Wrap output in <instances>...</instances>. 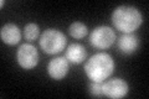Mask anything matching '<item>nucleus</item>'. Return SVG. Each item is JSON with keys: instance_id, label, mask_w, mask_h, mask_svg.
Listing matches in <instances>:
<instances>
[{"instance_id": "4", "label": "nucleus", "mask_w": 149, "mask_h": 99, "mask_svg": "<svg viewBox=\"0 0 149 99\" xmlns=\"http://www.w3.org/2000/svg\"><path fill=\"white\" fill-rule=\"evenodd\" d=\"M116 34L108 26H98L91 32L90 42L92 46L100 50H106L114 44Z\"/></svg>"}, {"instance_id": "10", "label": "nucleus", "mask_w": 149, "mask_h": 99, "mask_svg": "<svg viewBox=\"0 0 149 99\" xmlns=\"http://www.w3.org/2000/svg\"><path fill=\"white\" fill-rule=\"evenodd\" d=\"M65 57L67 58L68 62L78 64L82 63L83 61L87 57V52L85 50V47L80 44H71L67 48H66V53H65Z\"/></svg>"}, {"instance_id": "6", "label": "nucleus", "mask_w": 149, "mask_h": 99, "mask_svg": "<svg viewBox=\"0 0 149 99\" xmlns=\"http://www.w3.org/2000/svg\"><path fill=\"white\" fill-rule=\"evenodd\" d=\"M129 87L128 83L120 78H113L103 82L102 84V92L104 97H108L112 99H119L128 94Z\"/></svg>"}, {"instance_id": "9", "label": "nucleus", "mask_w": 149, "mask_h": 99, "mask_svg": "<svg viewBox=\"0 0 149 99\" xmlns=\"http://www.w3.org/2000/svg\"><path fill=\"white\" fill-rule=\"evenodd\" d=\"M138 46H139V40L133 34H124L118 40V50L125 55L134 53L137 51Z\"/></svg>"}, {"instance_id": "11", "label": "nucleus", "mask_w": 149, "mask_h": 99, "mask_svg": "<svg viewBox=\"0 0 149 99\" xmlns=\"http://www.w3.org/2000/svg\"><path fill=\"white\" fill-rule=\"evenodd\" d=\"M68 32L73 39H83L86 35H87V26L85 25L83 22H80V21H76V22H72L71 26L68 29Z\"/></svg>"}, {"instance_id": "2", "label": "nucleus", "mask_w": 149, "mask_h": 99, "mask_svg": "<svg viewBox=\"0 0 149 99\" xmlns=\"http://www.w3.org/2000/svg\"><path fill=\"white\" fill-rule=\"evenodd\" d=\"M114 71V61L108 53L93 55L85 64V73L91 82H104Z\"/></svg>"}, {"instance_id": "7", "label": "nucleus", "mask_w": 149, "mask_h": 99, "mask_svg": "<svg viewBox=\"0 0 149 99\" xmlns=\"http://www.w3.org/2000/svg\"><path fill=\"white\" fill-rule=\"evenodd\" d=\"M70 69V64L66 57H56L51 60L47 64L49 76L55 81H61L67 76Z\"/></svg>"}, {"instance_id": "1", "label": "nucleus", "mask_w": 149, "mask_h": 99, "mask_svg": "<svg viewBox=\"0 0 149 99\" xmlns=\"http://www.w3.org/2000/svg\"><path fill=\"white\" fill-rule=\"evenodd\" d=\"M143 17L138 9L128 5L116 8L112 12V24L123 34H133L142 25Z\"/></svg>"}, {"instance_id": "13", "label": "nucleus", "mask_w": 149, "mask_h": 99, "mask_svg": "<svg viewBox=\"0 0 149 99\" xmlns=\"http://www.w3.org/2000/svg\"><path fill=\"white\" fill-rule=\"evenodd\" d=\"M102 84L103 82H92L90 84V93L95 97H102L103 92H102Z\"/></svg>"}, {"instance_id": "12", "label": "nucleus", "mask_w": 149, "mask_h": 99, "mask_svg": "<svg viewBox=\"0 0 149 99\" xmlns=\"http://www.w3.org/2000/svg\"><path fill=\"white\" fill-rule=\"evenodd\" d=\"M24 36H25V39L27 41H30V42L37 40L40 37V29H39V26H37L36 24H34V22L27 24V25L25 26V29H24Z\"/></svg>"}, {"instance_id": "8", "label": "nucleus", "mask_w": 149, "mask_h": 99, "mask_svg": "<svg viewBox=\"0 0 149 99\" xmlns=\"http://www.w3.org/2000/svg\"><path fill=\"white\" fill-rule=\"evenodd\" d=\"M1 41L6 45H16L21 40V31L15 24H6L0 30Z\"/></svg>"}, {"instance_id": "5", "label": "nucleus", "mask_w": 149, "mask_h": 99, "mask_svg": "<svg viewBox=\"0 0 149 99\" xmlns=\"http://www.w3.org/2000/svg\"><path fill=\"white\" fill-rule=\"evenodd\" d=\"M17 63L24 69H32L39 63V52L31 44H22L16 52Z\"/></svg>"}, {"instance_id": "3", "label": "nucleus", "mask_w": 149, "mask_h": 99, "mask_svg": "<svg viewBox=\"0 0 149 99\" xmlns=\"http://www.w3.org/2000/svg\"><path fill=\"white\" fill-rule=\"evenodd\" d=\"M39 44L45 53L55 55V53H58V52H61L62 50H65L67 40H66L65 34H62L60 30L47 29L40 35Z\"/></svg>"}]
</instances>
